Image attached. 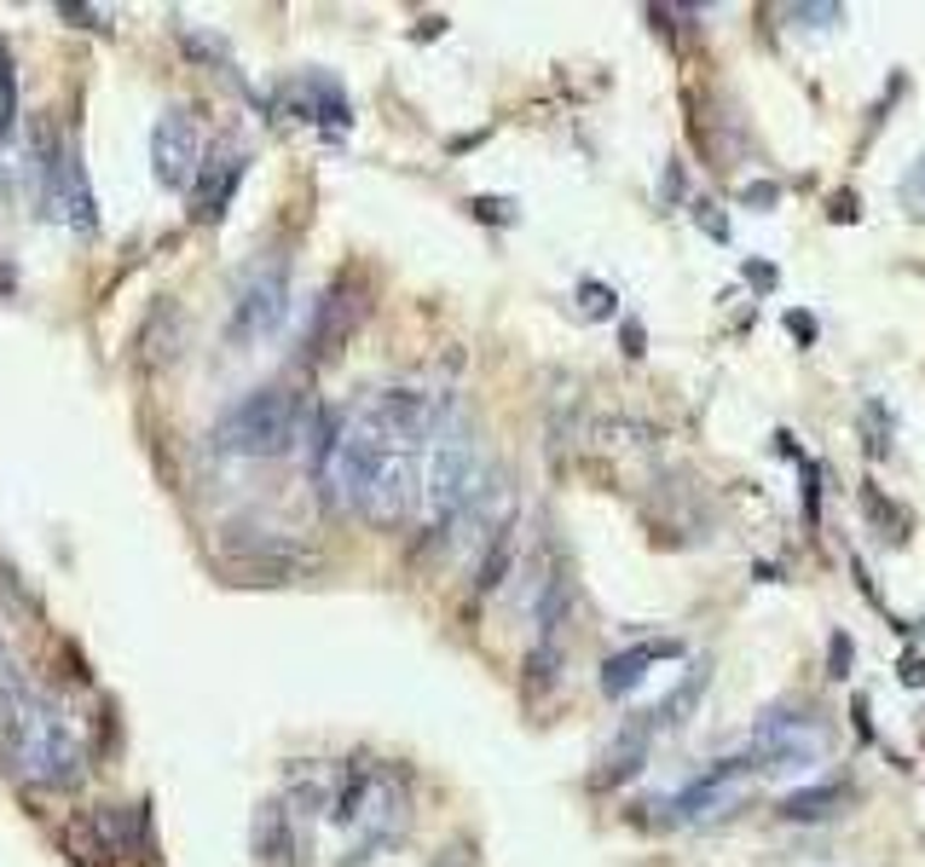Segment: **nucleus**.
I'll return each instance as SVG.
<instances>
[{"mask_svg":"<svg viewBox=\"0 0 925 867\" xmlns=\"http://www.w3.org/2000/svg\"><path fill=\"white\" fill-rule=\"evenodd\" d=\"M290 260H267L244 278V290L232 301L226 318V341L232 348H260L267 336H278V325L290 318Z\"/></svg>","mask_w":925,"mask_h":867,"instance_id":"423d86ee","label":"nucleus"},{"mask_svg":"<svg viewBox=\"0 0 925 867\" xmlns=\"http://www.w3.org/2000/svg\"><path fill=\"white\" fill-rule=\"evenodd\" d=\"M35 179H42V209L52 220H65V226H75V232L98 226L82 156H75L65 139H58V128H47V122H35Z\"/></svg>","mask_w":925,"mask_h":867,"instance_id":"39448f33","label":"nucleus"},{"mask_svg":"<svg viewBox=\"0 0 925 867\" xmlns=\"http://www.w3.org/2000/svg\"><path fill=\"white\" fill-rule=\"evenodd\" d=\"M480 492H487V457H480L469 417L446 399V411H440L434 434H429V452H422V497L417 503L429 515V527L446 532V527H457V515Z\"/></svg>","mask_w":925,"mask_h":867,"instance_id":"f03ea898","label":"nucleus"},{"mask_svg":"<svg viewBox=\"0 0 925 867\" xmlns=\"http://www.w3.org/2000/svg\"><path fill=\"white\" fill-rule=\"evenodd\" d=\"M833 220H856V197L851 191H844V197H833V209H828Z\"/></svg>","mask_w":925,"mask_h":867,"instance_id":"6ab92c4d","label":"nucleus"},{"mask_svg":"<svg viewBox=\"0 0 925 867\" xmlns=\"http://www.w3.org/2000/svg\"><path fill=\"white\" fill-rule=\"evenodd\" d=\"M694 214H700V226H706L712 237H729V226H723V220L712 214V203H694Z\"/></svg>","mask_w":925,"mask_h":867,"instance_id":"f3484780","label":"nucleus"},{"mask_svg":"<svg viewBox=\"0 0 925 867\" xmlns=\"http://www.w3.org/2000/svg\"><path fill=\"white\" fill-rule=\"evenodd\" d=\"M925 191V156H920V163H914V174L909 179H902V197H909V203H914V197Z\"/></svg>","mask_w":925,"mask_h":867,"instance_id":"a211bd4d","label":"nucleus"},{"mask_svg":"<svg viewBox=\"0 0 925 867\" xmlns=\"http://www.w3.org/2000/svg\"><path fill=\"white\" fill-rule=\"evenodd\" d=\"M0 763L47 793H70L87 775V752L65 700L35 689L7 648H0Z\"/></svg>","mask_w":925,"mask_h":867,"instance_id":"f257e3e1","label":"nucleus"},{"mask_svg":"<svg viewBox=\"0 0 925 867\" xmlns=\"http://www.w3.org/2000/svg\"><path fill=\"white\" fill-rule=\"evenodd\" d=\"M295 105H301V116H313V122H330V128L353 122L348 93H341L330 75H307V82H295Z\"/></svg>","mask_w":925,"mask_h":867,"instance_id":"f8f14e48","label":"nucleus"},{"mask_svg":"<svg viewBox=\"0 0 925 867\" xmlns=\"http://www.w3.org/2000/svg\"><path fill=\"white\" fill-rule=\"evenodd\" d=\"M682 654V642H642V648H631V654H613L608 665H601V694H631L642 677H648V665H659V659H677Z\"/></svg>","mask_w":925,"mask_h":867,"instance_id":"9b49d317","label":"nucleus"},{"mask_svg":"<svg viewBox=\"0 0 925 867\" xmlns=\"http://www.w3.org/2000/svg\"><path fill=\"white\" fill-rule=\"evenodd\" d=\"M828 665H833V677H851V636L844 631L828 642Z\"/></svg>","mask_w":925,"mask_h":867,"instance_id":"dca6fc26","label":"nucleus"},{"mask_svg":"<svg viewBox=\"0 0 925 867\" xmlns=\"http://www.w3.org/2000/svg\"><path fill=\"white\" fill-rule=\"evenodd\" d=\"M839 786H804V793H787L775 804V816L781 821H828V816H839Z\"/></svg>","mask_w":925,"mask_h":867,"instance_id":"ddd939ff","label":"nucleus"},{"mask_svg":"<svg viewBox=\"0 0 925 867\" xmlns=\"http://www.w3.org/2000/svg\"><path fill=\"white\" fill-rule=\"evenodd\" d=\"M578 301H585V313H596V318L613 313V290H608V284H585V290H578Z\"/></svg>","mask_w":925,"mask_h":867,"instance_id":"2eb2a0df","label":"nucleus"},{"mask_svg":"<svg viewBox=\"0 0 925 867\" xmlns=\"http://www.w3.org/2000/svg\"><path fill=\"white\" fill-rule=\"evenodd\" d=\"M787 17H798V24H810V30H828V24H839V7H787Z\"/></svg>","mask_w":925,"mask_h":867,"instance_id":"4468645a","label":"nucleus"},{"mask_svg":"<svg viewBox=\"0 0 925 867\" xmlns=\"http://www.w3.org/2000/svg\"><path fill=\"white\" fill-rule=\"evenodd\" d=\"M341 821H348V833L365 844V851L394 844L399 833H406V821H411L406 775L388 770V763H365L359 775H348V786H341Z\"/></svg>","mask_w":925,"mask_h":867,"instance_id":"20e7f679","label":"nucleus"},{"mask_svg":"<svg viewBox=\"0 0 925 867\" xmlns=\"http://www.w3.org/2000/svg\"><path fill=\"white\" fill-rule=\"evenodd\" d=\"M747 278H752V284H758V290H770V284H775V272H770V267H763V260H752V267H747Z\"/></svg>","mask_w":925,"mask_h":867,"instance_id":"aec40b11","label":"nucleus"},{"mask_svg":"<svg viewBox=\"0 0 925 867\" xmlns=\"http://www.w3.org/2000/svg\"><path fill=\"white\" fill-rule=\"evenodd\" d=\"M203 128H197V116L191 110H163L156 116V128H151V174L163 179V186H174V191H186L191 179H197V168H203Z\"/></svg>","mask_w":925,"mask_h":867,"instance_id":"0eeeda50","label":"nucleus"},{"mask_svg":"<svg viewBox=\"0 0 925 867\" xmlns=\"http://www.w3.org/2000/svg\"><path fill=\"white\" fill-rule=\"evenodd\" d=\"M747 203H758V209H770V203H775V186H752V191H747Z\"/></svg>","mask_w":925,"mask_h":867,"instance_id":"4be33fe9","label":"nucleus"},{"mask_svg":"<svg viewBox=\"0 0 925 867\" xmlns=\"http://www.w3.org/2000/svg\"><path fill=\"white\" fill-rule=\"evenodd\" d=\"M255 856L267 867H290L295 862V810L290 804H260L255 810Z\"/></svg>","mask_w":925,"mask_h":867,"instance_id":"9d476101","label":"nucleus"},{"mask_svg":"<svg viewBox=\"0 0 925 867\" xmlns=\"http://www.w3.org/2000/svg\"><path fill=\"white\" fill-rule=\"evenodd\" d=\"M440 867H457V862H440Z\"/></svg>","mask_w":925,"mask_h":867,"instance_id":"5701e85b","label":"nucleus"},{"mask_svg":"<svg viewBox=\"0 0 925 867\" xmlns=\"http://www.w3.org/2000/svg\"><path fill=\"white\" fill-rule=\"evenodd\" d=\"M313 417L318 406H307L295 388H249L244 399H232L220 411L209 440L226 457H284L313 434Z\"/></svg>","mask_w":925,"mask_h":867,"instance_id":"7ed1b4c3","label":"nucleus"},{"mask_svg":"<svg viewBox=\"0 0 925 867\" xmlns=\"http://www.w3.org/2000/svg\"><path fill=\"white\" fill-rule=\"evenodd\" d=\"M787 325H793V336H798V341H816V325H810V318H804V313H793Z\"/></svg>","mask_w":925,"mask_h":867,"instance_id":"412c9836","label":"nucleus"},{"mask_svg":"<svg viewBox=\"0 0 925 867\" xmlns=\"http://www.w3.org/2000/svg\"><path fill=\"white\" fill-rule=\"evenodd\" d=\"M244 168H249V156L244 151H226V156H203V168H197V179H191V220H220L226 214V203H232V191L244 186Z\"/></svg>","mask_w":925,"mask_h":867,"instance_id":"6e6552de","label":"nucleus"},{"mask_svg":"<svg viewBox=\"0 0 925 867\" xmlns=\"http://www.w3.org/2000/svg\"><path fill=\"white\" fill-rule=\"evenodd\" d=\"M353 325H359V295H348V278H336V284L313 301V330H307L313 359H330L341 341L353 336Z\"/></svg>","mask_w":925,"mask_h":867,"instance_id":"1a4fd4ad","label":"nucleus"}]
</instances>
